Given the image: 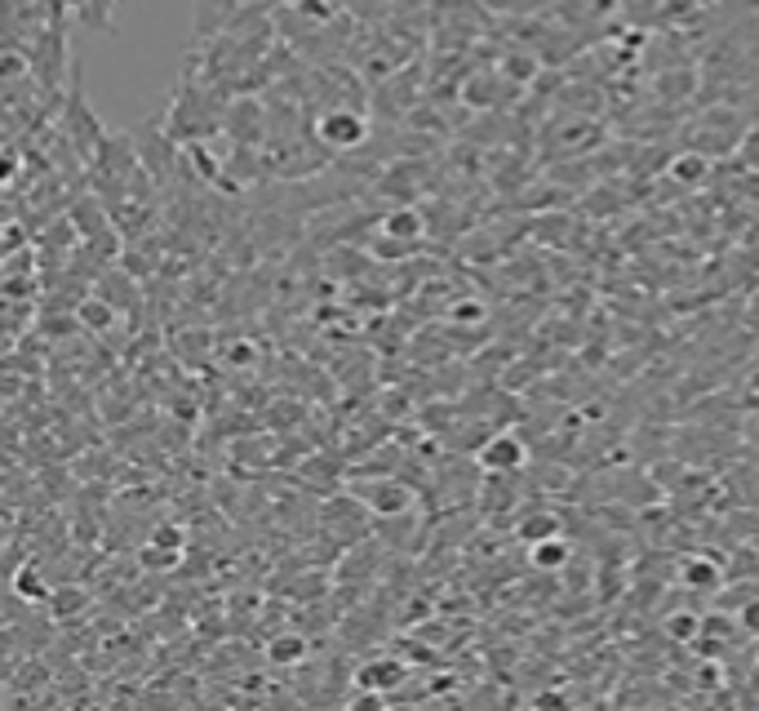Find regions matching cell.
Here are the masks:
<instances>
[{"mask_svg":"<svg viewBox=\"0 0 759 711\" xmlns=\"http://www.w3.org/2000/svg\"><path fill=\"white\" fill-rule=\"evenodd\" d=\"M63 130H67V138H72V152H81V165L90 169L94 156H98L103 143H107V130L98 125V116H94L90 103H85L81 63H72V99H67V112H63Z\"/></svg>","mask_w":759,"mask_h":711,"instance_id":"1","label":"cell"},{"mask_svg":"<svg viewBox=\"0 0 759 711\" xmlns=\"http://www.w3.org/2000/svg\"><path fill=\"white\" fill-rule=\"evenodd\" d=\"M311 134L329 152H355L368 143V116H364V107H329L315 116Z\"/></svg>","mask_w":759,"mask_h":711,"instance_id":"2","label":"cell"},{"mask_svg":"<svg viewBox=\"0 0 759 711\" xmlns=\"http://www.w3.org/2000/svg\"><path fill=\"white\" fill-rule=\"evenodd\" d=\"M355 498L373 512V516H392V521H401V516H409L414 512V490L405 485V481H392V476H377V481H360L355 485Z\"/></svg>","mask_w":759,"mask_h":711,"instance_id":"3","label":"cell"},{"mask_svg":"<svg viewBox=\"0 0 759 711\" xmlns=\"http://www.w3.org/2000/svg\"><path fill=\"white\" fill-rule=\"evenodd\" d=\"M524 463H529V450H524V441L511 436V432L493 436V441L480 450V467H485V472H498V476H516Z\"/></svg>","mask_w":759,"mask_h":711,"instance_id":"4","label":"cell"},{"mask_svg":"<svg viewBox=\"0 0 759 711\" xmlns=\"http://www.w3.org/2000/svg\"><path fill=\"white\" fill-rule=\"evenodd\" d=\"M498 72H502L516 90H529V85L538 81V72H542V59H538L533 50H511V54L498 63Z\"/></svg>","mask_w":759,"mask_h":711,"instance_id":"5","label":"cell"},{"mask_svg":"<svg viewBox=\"0 0 759 711\" xmlns=\"http://www.w3.org/2000/svg\"><path fill=\"white\" fill-rule=\"evenodd\" d=\"M405 676H409V667H405V662L383 658V662H364V667H360V676H355V684H364V689H396Z\"/></svg>","mask_w":759,"mask_h":711,"instance_id":"6","label":"cell"},{"mask_svg":"<svg viewBox=\"0 0 759 711\" xmlns=\"http://www.w3.org/2000/svg\"><path fill=\"white\" fill-rule=\"evenodd\" d=\"M679 583L693 587V591H715V587L724 583V574H719L715 560H688V565L679 569Z\"/></svg>","mask_w":759,"mask_h":711,"instance_id":"7","label":"cell"},{"mask_svg":"<svg viewBox=\"0 0 759 711\" xmlns=\"http://www.w3.org/2000/svg\"><path fill=\"white\" fill-rule=\"evenodd\" d=\"M529 560H533L538 569H560V565L569 560V543H564L560 534H555V538H542V543H533Z\"/></svg>","mask_w":759,"mask_h":711,"instance_id":"8","label":"cell"},{"mask_svg":"<svg viewBox=\"0 0 759 711\" xmlns=\"http://www.w3.org/2000/svg\"><path fill=\"white\" fill-rule=\"evenodd\" d=\"M670 174L684 178V183H701V178L710 174V156H706V152H684V156L670 165Z\"/></svg>","mask_w":759,"mask_h":711,"instance_id":"9","label":"cell"},{"mask_svg":"<svg viewBox=\"0 0 759 711\" xmlns=\"http://www.w3.org/2000/svg\"><path fill=\"white\" fill-rule=\"evenodd\" d=\"M387 236H418L427 223H423V214H414V209H396V214H387Z\"/></svg>","mask_w":759,"mask_h":711,"instance_id":"10","label":"cell"},{"mask_svg":"<svg viewBox=\"0 0 759 711\" xmlns=\"http://www.w3.org/2000/svg\"><path fill=\"white\" fill-rule=\"evenodd\" d=\"M520 534H524L529 543H542V538H555V534H560V516H551V512H547V516H529V521L520 525Z\"/></svg>","mask_w":759,"mask_h":711,"instance_id":"11","label":"cell"},{"mask_svg":"<svg viewBox=\"0 0 759 711\" xmlns=\"http://www.w3.org/2000/svg\"><path fill=\"white\" fill-rule=\"evenodd\" d=\"M489 10H498V14H516V19H529V14H538V10H547L551 0H485Z\"/></svg>","mask_w":759,"mask_h":711,"instance_id":"12","label":"cell"},{"mask_svg":"<svg viewBox=\"0 0 759 711\" xmlns=\"http://www.w3.org/2000/svg\"><path fill=\"white\" fill-rule=\"evenodd\" d=\"M76 320H85L90 329H112V307H103L98 298H90V302H81Z\"/></svg>","mask_w":759,"mask_h":711,"instance_id":"13","label":"cell"},{"mask_svg":"<svg viewBox=\"0 0 759 711\" xmlns=\"http://www.w3.org/2000/svg\"><path fill=\"white\" fill-rule=\"evenodd\" d=\"M302 653H306L302 636H280V640H271V662H298Z\"/></svg>","mask_w":759,"mask_h":711,"instance_id":"14","label":"cell"},{"mask_svg":"<svg viewBox=\"0 0 759 711\" xmlns=\"http://www.w3.org/2000/svg\"><path fill=\"white\" fill-rule=\"evenodd\" d=\"M156 543H160V547H178V543H183V534H178L174 525H160V529H156Z\"/></svg>","mask_w":759,"mask_h":711,"instance_id":"15","label":"cell"},{"mask_svg":"<svg viewBox=\"0 0 759 711\" xmlns=\"http://www.w3.org/2000/svg\"><path fill=\"white\" fill-rule=\"evenodd\" d=\"M741 627H746V631H759V600L741 609Z\"/></svg>","mask_w":759,"mask_h":711,"instance_id":"16","label":"cell"}]
</instances>
